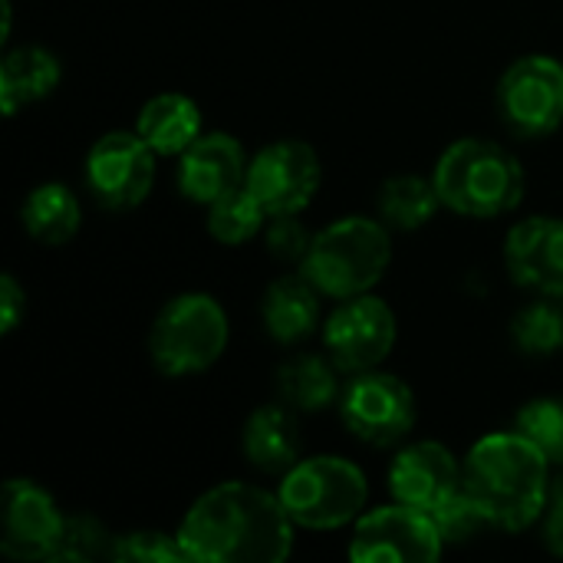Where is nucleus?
<instances>
[{
  "label": "nucleus",
  "instance_id": "obj_30",
  "mask_svg": "<svg viewBox=\"0 0 563 563\" xmlns=\"http://www.w3.org/2000/svg\"><path fill=\"white\" fill-rule=\"evenodd\" d=\"M310 234L307 228L297 221V214H271V224H267V247L274 257L280 261H303L307 251H310Z\"/></svg>",
  "mask_w": 563,
  "mask_h": 563
},
{
  "label": "nucleus",
  "instance_id": "obj_33",
  "mask_svg": "<svg viewBox=\"0 0 563 563\" xmlns=\"http://www.w3.org/2000/svg\"><path fill=\"white\" fill-rule=\"evenodd\" d=\"M10 23H13V7H10V0H3V36L0 40H10Z\"/></svg>",
  "mask_w": 563,
  "mask_h": 563
},
{
  "label": "nucleus",
  "instance_id": "obj_23",
  "mask_svg": "<svg viewBox=\"0 0 563 563\" xmlns=\"http://www.w3.org/2000/svg\"><path fill=\"white\" fill-rule=\"evenodd\" d=\"M439 208H442V198H439L435 181H429V178L396 175V178L383 181V188H379V218L386 228L416 231V228L429 224Z\"/></svg>",
  "mask_w": 563,
  "mask_h": 563
},
{
  "label": "nucleus",
  "instance_id": "obj_14",
  "mask_svg": "<svg viewBox=\"0 0 563 563\" xmlns=\"http://www.w3.org/2000/svg\"><path fill=\"white\" fill-rule=\"evenodd\" d=\"M465 488V468L442 442H416L389 465V492L419 511H435Z\"/></svg>",
  "mask_w": 563,
  "mask_h": 563
},
{
  "label": "nucleus",
  "instance_id": "obj_25",
  "mask_svg": "<svg viewBox=\"0 0 563 563\" xmlns=\"http://www.w3.org/2000/svg\"><path fill=\"white\" fill-rule=\"evenodd\" d=\"M264 218H271L264 211V205L251 195L247 185L221 195L218 201L208 205V234L221 244H247L251 238L261 234Z\"/></svg>",
  "mask_w": 563,
  "mask_h": 563
},
{
  "label": "nucleus",
  "instance_id": "obj_27",
  "mask_svg": "<svg viewBox=\"0 0 563 563\" xmlns=\"http://www.w3.org/2000/svg\"><path fill=\"white\" fill-rule=\"evenodd\" d=\"M115 538L92 518V515H73L63 525V538L49 561L56 563H86V561H112Z\"/></svg>",
  "mask_w": 563,
  "mask_h": 563
},
{
  "label": "nucleus",
  "instance_id": "obj_22",
  "mask_svg": "<svg viewBox=\"0 0 563 563\" xmlns=\"http://www.w3.org/2000/svg\"><path fill=\"white\" fill-rule=\"evenodd\" d=\"M20 221L33 241H40L46 247H59V244L73 241L79 231V221H82L79 198L59 181H46L26 195V201L20 208Z\"/></svg>",
  "mask_w": 563,
  "mask_h": 563
},
{
  "label": "nucleus",
  "instance_id": "obj_15",
  "mask_svg": "<svg viewBox=\"0 0 563 563\" xmlns=\"http://www.w3.org/2000/svg\"><path fill=\"white\" fill-rule=\"evenodd\" d=\"M244 145L228 132H201L178 155V191L195 205H211L247 181Z\"/></svg>",
  "mask_w": 563,
  "mask_h": 563
},
{
  "label": "nucleus",
  "instance_id": "obj_12",
  "mask_svg": "<svg viewBox=\"0 0 563 563\" xmlns=\"http://www.w3.org/2000/svg\"><path fill=\"white\" fill-rule=\"evenodd\" d=\"M320 155L300 139L261 148L247 165V188L267 214H300L320 188Z\"/></svg>",
  "mask_w": 563,
  "mask_h": 563
},
{
  "label": "nucleus",
  "instance_id": "obj_13",
  "mask_svg": "<svg viewBox=\"0 0 563 563\" xmlns=\"http://www.w3.org/2000/svg\"><path fill=\"white\" fill-rule=\"evenodd\" d=\"M66 518L56 501L26 478H10L3 485V515H0V551L10 561H49Z\"/></svg>",
  "mask_w": 563,
  "mask_h": 563
},
{
  "label": "nucleus",
  "instance_id": "obj_2",
  "mask_svg": "<svg viewBox=\"0 0 563 563\" xmlns=\"http://www.w3.org/2000/svg\"><path fill=\"white\" fill-rule=\"evenodd\" d=\"M465 492L501 531H525L544 515L551 495V462L515 432H492L465 459Z\"/></svg>",
  "mask_w": 563,
  "mask_h": 563
},
{
  "label": "nucleus",
  "instance_id": "obj_3",
  "mask_svg": "<svg viewBox=\"0 0 563 563\" xmlns=\"http://www.w3.org/2000/svg\"><path fill=\"white\" fill-rule=\"evenodd\" d=\"M432 181L442 205L465 218H501L525 198L521 162L492 139H459L449 145Z\"/></svg>",
  "mask_w": 563,
  "mask_h": 563
},
{
  "label": "nucleus",
  "instance_id": "obj_17",
  "mask_svg": "<svg viewBox=\"0 0 563 563\" xmlns=\"http://www.w3.org/2000/svg\"><path fill=\"white\" fill-rule=\"evenodd\" d=\"M300 412H294L287 402H271L251 412L244 422V455L254 468L261 472H290L300 462L303 452V435H300Z\"/></svg>",
  "mask_w": 563,
  "mask_h": 563
},
{
  "label": "nucleus",
  "instance_id": "obj_26",
  "mask_svg": "<svg viewBox=\"0 0 563 563\" xmlns=\"http://www.w3.org/2000/svg\"><path fill=\"white\" fill-rule=\"evenodd\" d=\"M515 429L528 435L551 465H563V396H544L521 406Z\"/></svg>",
  "mask_w": 563,
  "mask_h": 563
},
{
  "label": "nucleus",
  "instance_id": "obj_7",
  "mask_svg": "<svg viewBox=\"0 0 563 563\" xmlns=\"http://www.w3.org/2000/svg\"><path fill=\"white\" fill-rule=\"evenodd\" d=\"M498 112L518 139H544L563 125V63L544 53L515 59L498 82Z\"/></svg>",
  "mask_w": 563,
  "mask_h": 563
},
{
  "label": "nucleus",
  "instance_id": "obj_8",
  "mask_svg": "<svg viewBox=\"0 0 563 563\" xmlns=\"http://www.w3.org/2000/svg\"><path fill=\"white\" fill-rule=\"evenodd\" d=\"M340 416L343 426L366 445L386 449L402 442L416 426V396L412 389L379 369L356 373L350 386L340 396Z\"/></svg>",
  "mask_w": 563,
  "mask_h": 563
},
{
  "label": "nucleus",
  "instance_id": "obj_16",
  "mask_svg": "<svg viewBox=\"0 0 563 563\" xmlns=\"http://www.w3.org/2000/svg\"><path fill=\"white\" fill-rule=\"evenodd\" d=\"M505 264L518 287L563 297V221L534 214L518 221L505 241Z\"/></svg>",
  "mask_w": 563,
  "mask_h": 563
},
{
  "label": "nucleus",
  "instance_id": "obj_24",
  "mask_svg": "<svg viewBox=\"0 0 563 563\" xmlns=\"http://www.w3.org/2000/svg\"><path fill=\"white\" fill-rule=\"evenodd\" d=\"M515 346L525 356L544 360L563 350V297L561 294H538L525 303L511 320Z\"/></svg>",
  "mask_w": 563,
  "mask_h": 563
},
{
  "label": "nucleus",
  "instance_id": "obj_5",
  "mask_svg": "<svg viewBox=\"0 0 563 563\" xmlns=\"http://www.w3.org/2000/svg\"><path fill=\"white\" fill-rule=\"evenodd\" d=\"M228 346V317L211 294H181L168 300L148 333V356L165 376H195L211 369Z\"/></svg>",
  "mask_w": 563,
  "mask_h": 563
},
{
  "label": "nucleus",
  "instance_id": "obj_1",
  "mask_svg": "<svg viewBox=\"0 0 563 563\" xmlns=\"http://www.w3.org/2000/svg\"><path fill=\"white\" fill-rule=\"evenodd\" d=\"M178 541L198 563H280L294 551V521L280 495L224 482L188 508Z\"/></svg>",
  "mask_w": 563,
  "mask_h": 563
},
{
  "label": "nucleus",
  "instance_id": "obj_28",
  "mask_svg": "<svg viewBox=\"0 0 563 563\" xmlns=\"http://www.w3.org/2000/svg\"><path fill=\"white\" fill-rule=\"evenodd\" d=\"M432 521H435V528H439V534H442L445 544H465V541L482 538L488 528H495L492 518L482 511V505L465 488L455 498H449L442 508H435L432 511Z\"/></svg>",
  "mask_w": 563,
  "mask_h": 563
},
{
  "label": "nucleus",
  "instance_id": "obj_11",
  "mask_svg": "<svg viewBox=\"0 0 563 563\" xmlns=\"http://www.w3.org/2000/svg\"><path fill=\"white\" fill-rule=\"evenodd\" d=\"M396 313L386 300L373 294L346 297L330 313L323 327V350L340 366V373L376 369L396 346Z\"/></svg>",
  "mask_w": 563,
  "mask_h": 563
},
{
  "label": "nucleus",
  "instance_id": "obj_18",
  "mask_svg": "<svg viewBox=\"0 0 563 563\" xmlns=\"http://www.w3.org/2000/svg\"><path fill=\"white\" fill-rule=\"evenodd\" d=\"M264 330L277 343H300L317 333L320 327V290L307 280V274L277 277L261 300Z\"/></svg>",
  "mask_w": 563,
  "mask_h": 563
},
{
  "label": "nucleus",
  "instance_id": "obj_4",
  "mask_svg": "<svg viewBox=\"0 0 563 563\" xmlns=\"http://www.w3.org/2000/svg\"><path fill=\"white\" fill-rule=\"evenodd\" d=\"M393 261L389 228L383 221L350 214L327 224L313 241L300 271L307 280L333 300L369 294Z\"/></svg>",
  "mask_w": 563,
  "mask_h": 563
},
{
  "label": "nucleus",
  "instance_id": "obj_10",
  "mask_svg": "<svg viewBox=\"0 0 563 563\" xmlns=\"http://www.w3.org/2000/svg\"><path fill=\"white\" fill-rule=\"evenodd\" d=\"M155 185V152L139 132H106L86 155V188L109 211L139 208Z\"/></svg>",
  "mask_w": 563,
  "mask_h": 563
},
{
  "label": "nucleus",
  "instance_id": "obj_21",
  "mask_svg": "<svg viewBox=\"0 0 563 563\" xmlns=\"http://www.w3.org/2000/svg\"><path fill=\"white\" fill-rule=\"evenodd\" d=\"M340 366L330 356L300 353L277 369V396L294 412H323L340 402Z\"/></svg>",
  "mask_w": 563,
  "mask_h": 563
},
{
  "label": "nucleus",
  "instance_id": "obj_31",
  "mask_svg": "<svg viewBox=\"0 0 563 563\" xmlns=\"http://www.w3.org/2000/svg\"><path fill=\"white\" fill-rule=\"evenodd\" d=\"M23 313H26V294L13 274H3L0 277V333H13Z\"/></svg>",
  "mask_w": 563,
  "mask_h": 563
},
{
  "label": "nucleus",
  "instance_id": "obj_29",
  "mask_svg": "<svg viewBox=\"0 0 563 563\" xmlns=\"http://www.w3.org/2000/svg\"><path fill=\"white\" fill-rule=\"evenodd\" d=\"M112 561L119 563H181L191 561L188 551L181 548L178 534L165 531H132L115 538Z\"/></svg>",
  "mask_w": 563,
  "mask_h": 563
},
{
  "label": "nucleus",
  "instance_id": "obj_9",
  "mask_svg": "<svg viewBox=\"0 0 563 563\" xmlns=\"http://www.w3.org/2000/svg\"><path fill=\"white\" fill-rule=\"evenodd\" d=\"M445 541L429 511L412 505H386L356 518L350 561L356 563H432Z\"/></svg>",
  "mask_w": 563,
  "mask_h": 563
},
{
  "label": "nucleus",
  "instance_id": "obj_19",
  "mask_svg": "<svg viewBox=\"0 0 563 563\" xmlns=\"http://www.w3.org/2000/svg\"><path fill=\"white\" fill-rule=\"evenodd\" d=\"M135 132L152 145L155 155H181L201 135V112L188 96L162 92L142 106Z\"/></svg>",
  "mask_w": 563,
  "mask_h": 563
},
{
  "label": "nucleus",
  "instance_id": "obj_20",
  "mask_svg": "<svg viewBox=\"0 0 563 563\" xmlns=\"http://www.w3.org/2000/svg\"><path fill=\"white\" fill-rule=\"evenodd\" d=\"M59 86V59L43 46H16L0 63V106L13 115L20 106L46 99Z\"/></svg>",
  "mask_w": 563,
  "mask_h": 563
},
{
  "label": "nucleus",
  "instance_id": "obj_6",
  "mask_svg": "<svg viewBox=\"0 0 563 563\" xmlns=\"http://www.w3.org/2000/svg\"><path fill=\"white\" fill-rule=\"evenodd\" d=\"M277 495L294 525L333 531L363 515L369 485L353 462L340 455H317L300 459L290 472H284Z\"/></svg>",
  "mask_w": 563,
  "mask_h": 563
},
{
  "label": "nucleus",
  "instance_id": "obj_32",
  "mask_svg": "<svg viewBox=\"0 0 563 563\" xmlns=\"http://www.w3.org/2000/svg\"><path fill=\"white\" fill-rule=\"evenodd\" d=\"M544 544L563 558V475H558L551 482V495H548V505H544Z\"/></svg>",
  "mask_w": 563,
  "mask_h": 563
}]
</instances>
